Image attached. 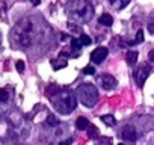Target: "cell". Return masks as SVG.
Here are the masks:
<instances>
[{
  "label": "cell",
  "instance_id": "7a4b0ae2",
  "mask_svg": "<svg viewBox=\"0 0 154 145\" xmlns=\"http://www.w3.org/2000/svg\"><path fill=\"white\" fill-rule=\"evenodd\" d=\"M50 101L54 106V109L62 115H69L77 106V98L74 92L68 88H60L59 92L50 97Z\"/></svg>",
  "mask_w": 154,
  "mask_h": 145
},
{
  "label": "cell",
  "instance_id": "30bf717a",
  "mask_svg": "<svg viewBox=\"0 0 154 145\" xmlns=\"http://www.w3.org/2000/svg\"><path fill=\"white\" fill-rule=\"evenodd\" d=\"M98 23L100 24H103V26H107V27H110L112 24H113V17L110 15V14H103V15H100V18H98Z\"/></svg>",
  "mask_w": 154,
  "mask_h": 145
},
{
  "label": "cell",
  "instance_id": "ffe728a7",
  "mask_svg": "<svg viewBox=\"0 0 154 145\" xmlns=\"http://www.w3.org/2000/svg\"><path fill=\"white\" fill-rule=\"evenodd\" d=\"M80 42H82V45H91L92 44V39L88 36V35H80Z\"/></svg>",
  "mask_w": 154,
  "mask_h": 145
},
{
  "label": "cell",
  "instance_id": "e0dca14e",
  "mask_svg": "<svg viewBox=\"0 0 154 145\" xmlns=\"http://www.w3.org/2000/svg\"><path fill=\"white\" fill-rule=\"evenodd\" d=\"M47 124L51 125V127H57V125H59V119H57L54 115H48V116H47Z\"/></svg>",
  "mask_w": 154,
  "mask_h": 145
},
{
  "label": "cell",
  "instance_id": "52a82bcc",
  "mask_svg": "<svg viewBox=\"0 0 154 145\" xmlns=\"http://www.w3.org/2000/svg\"><path fill=\"white\" fill-rule=\"evenodd\" d=\"M98 82H100V85H101L106 91H110V89H113V88L118 85V83H116V79H115L113 76H110V74H103V76H100Z\"/></svg>",
  "mask_w": 154,
  "mask_h": 145
},
{
  "label": "cell",
  "instance_id": "4316f807",
  "mask_svg": "<svg viewBox=\"0 0 154 145\" xmlns=\"http://www.w3.org/2000/svg\"><path fill=\"white\" fill-rule=\"evenodd\" d=\"M32 2V5H35V6H38L39 3H41V0H30Z\"/></svg>",
  "mask_w": 154,
  "mask_h": 145
},
{
  "label": "cell",
  "instance_id": "d6986e66",
  "mask_svg": "<svg viewBox=\"0 0 154 145\" xmlns=\"http://www.w3.org/2000/svg\"><path fill=\"white\" fill-rule=\"evenodd\" d=\"M8 100H9V94H8V91L5 88H2L0 89V103H5Z\"/></svg>",
  "mask_w": 154,
  "mask_h": 145
},
{
  "label": "cell",
  "instance_id": "cb8c5ba5",
  "mask_svg": "<svg viewBox=\"0 0 154 145\" xmlns=\"http://www.w3.org/2000/svg\"><path fill=\"white\" fill-rule=\"evenodd\" d=\"M110 143H112L110 137H101L100 139V145H110Z\"/></svg>",
  "mask_w": 154,
  "mask_h": 145
},
{
  "label": "cell",
  "instance_id": "f1b7e54d",
  "mask_svg": "<svg viewBox=\"0 0 154 145\" xmlns=\"http://www.w3.org/2000/svg\"><path fill=\"white\" fill-rule=\"evenodd\" d=\"M119 145H124V143H119Z\"/></svg>",
  "mask_w": 154,
  "mask_h": 145
},
{
  "label": "cell",
  "instance_id": "3957f363",
  "mask_svg": "<svg viewBox=\"0 0 154 145\" xmlns=\"http://www.w3.org/2000/svg\"><path fill=\"white\" fill-rule=\"evenodd\" d=\"M33 23L29 18H23L21 21L17 23L14 29V35L21 47H29L33 42Z\"/></svg>",
  "mask_w": 154,
  "mask_h": 145
},
{
  "label": "cell",
  "instance_id": "484cf974",
  "mask_svg": "<svg viewBox=\"0 0 154 145\" xmlns=\"http://www.w3.org/2000/svg\"><path fill=\"white\" fill-rule=\"evenodd\" d=\"M148 57H149V60H152V62H154V50H151V51H149Z\"/></svg>",
  "mask_w": 154,
  "mask_h": 145
},
{
  "label": "cell",
  "instance_id": "2e32d148",
  "mask_svg": "<svg viewBox=\"0 0 154 145\" xmlns=\"http://www.w3.org/2000/svg\"><path fill=\"white\" fill-rule=\"evenodd\" d=\"M86 130H88V134H89V137H92V139H95V137H98V128H97L95 125H92V124H89V127H88Z\"/></svg>",
  "mask_w": 154,
  "mask_h": 145
},
{
  "label": "cell",
  "instance_id": "4fadbf2b",
  "mask_svg": "<svg viewBox=\"0 0 154 145\" xmlns=\"http://www.w3.org/2000/svg\"><path fill=\"white\" fill-rule=\"evenodd\" d=\"M101 121H103L106 125H110V127L116 125V119H115V116H112V115H103V116H101Z\"/></svg>",
  "mask_w": 154,
  "mask_h": 145
},
{
  "label": "cell",
  "instance_id": "5b68a950",
  "mask_svg": "<svg viewBox=\"0 0 154 145\" xmlns=\"http://www.w3.org/2000/svg\"><path fill=\"white\" fill-rule=\"evenodd\" d=\"M149 71H151V68H149L148 65H142V66H139V68L133 72V77H134V80H136V83H137L139 86H143L146 77L149 76Z\"/></svg>",
  "mask_w": 154,
  "mask_h": 145
},
{
  "label": "cell",
  "instance_id": "5bb4252c",
  "mask_svg": "<svg viewBox=\"0 0 154 145\" xmlns=\"http://www.w3.org/2000/svg\"><path fill=\"white\" fill-rule=\"evenodd\" d=\"M59 91H60V86H59V85H50V86L45 89V94H47L48 98H50L51 95H54V94L59 92Z\"/></svg>",
  "mask_w": 154,
  "mask_h": 145
},
{
  "label": "cell",
  "instance_id": "277c9868",
  "mask_svg": "<svg viewBox=\"0 0 154 145\" xmlns=\"http://www.w3.org/2000/svg\"><path fill=\"white\" fill-rule=\"evenodd\" d=\"M77 97L80 103L86 107H94L95 103L98 101V89L92 83H82L77 88Z\"/></svg>",
  "mask_w": 154,
  "mask_h": 145
},
{
  "label": "cell",
  "instance_id": "ac0fdd59",
  "mask_svg": "<svg viewBox=\"0 0 154 145\" xmlns=\"http://www.w3.org/2000/svg\"><path fill=\"white\" fill-rule=\"evenodd\" d=\"M71 48L72 50H80L82 48V42H80L79 38H72L71 39Z\"/></svg>",
  "mask_w": 154,
  "mask_h": 145
},
{
  "label": "cell",
  "instance_id": "8fae6325",
  "mask_svg": "<svg viewBox=\"0 0 154 145\" xmlns=\"http://www.w3.org/2000/svg\"><path fill=\"white\" fill-rule=\"evenodd\" d=\"M89 121H88V118H85V116H79L77 118V121H75V127L79 128V130H86L88 127H89Z\"/></svg>",
  "mask_w": 154,
  "mask_h": 145
},
{
  "label": "cell",
  "instance_id": "603a6c76",
  "mask_svg": "<svg viewBox=\"0 0 154 145\" xmlns=\"http://www.w3.org/2000/svg\"><path fill=\"white\" fill-rule=\"evenodd\" d=\"M148 30L154 35V14L151 15V18H149V23H148Z\"/></svg>",
  "mask_w": 154,
  "mask_h": 145
},
{
  "label": "cell",
  "instance_id": "9a60e30c",
  "mask_svg": "<svg viewBox=\"0 0 154 145\" xmlns=\"http://www.w3.org/2000/svg\"><path fill=\"white\" fill-rule=\"evenodd\" d=\"M142 41H143V30L140 29V30H137L136 38H134L133 41H130V45H136V44H139V42H142Z\"/></svg>",
  "mask_w": 154,
  "mask_h": 145
},
{
  "label": "cell",
  "instance_id": "6da1fadb",
  "mask_svg": "<svg viewBox=\"0 0 154 145\" xmlns=\"http://www.w3.org/2000/svg\"><path fill=\"white\" fill-rule=\"evenodd\" d=\"M66 12L72 21L83 24L92 20L94 17V6L89 0H68Z\"/></svg>",
  "mask_w": 154,
  "mask_h": 145
},
{
  "label": "cell",
  "instance_id": "d4e9b609",
  "mask_svg": "<svg viewBox=\"0 0 154 145\" xmlns=\"http://www.w3.org/2000/svg\"><path fill=\"white\" fill-rule=\"evenodd\" d=\"M72 143V137H68L66 140H62V142H59V145H71Z\"/></svg>",
  "mask_w": 154,
  "mask_h": 145
},
{
  "label": "cell",
  "instance_id": "7402d4cb",
  "mask_svg": "<svg viewBox=\"0 0 154 145\" xmlns=\"http://www.w3.org/2000/svg\"><path fill=\"white\" fill-rule=\"evenodd\" d=\"M15 66H17V71H18V72H23L24 68H26V65H24L23 60H17V65H15Z\"/></svg>",
  "mask_w": 154,
  "mask_h": 145
},
{
  "label": "cell",
  "instance_id": "9c48e42d",
  "mask_svg": "<svg viewBox=\"0 0 154 145\" xmlns=\"http://www.w3.org/2000/svg\"><path fill=\"white\" fill-rule=\"evenodd\" d=\"M109 3L113 9H124L128 3H130V0H109Z\"/></svg>",
  "mask_w": 154,
  "mask_h": 145
},
{
  "label": "cell",
  "instance_id": "44dd1931",
  "mask_svg": "<svg viewBox=\"0 0 154 145\" xmlns=\"http://www.w3.org/2000/svg\"><path fill=\"white\" fill-rule=\"evenodd\" d=\"M83 74H86V76H92V74H95V68L94 66H85L83 68Z\"/></svg>",
  "mask_w": 154,
  "mask_h": 145
},
{
  "label": "cell",
  "instance_id": "83f0119b",
  "mask_svg": "<svg viewBox=\"0 0 154 145\" xmlns=\"http://www.w3.org/2000/svg\"><path fill=\"white\" fill-rule=\"evenodd\" d=\"M60 39H62V41H65V39H66V35H65V33H62V35H60Z\"/></svg>",
  "mask_w": 154,
  "mask_h": 145
},
{
  "label": "cell",
  "instance_id": "7c38bea8",
  "mask_svg": "<svg viewBox=\"0 0 154 145\" xmlns=\"http://www.w3.org/2000/svg\"><path fill=\"white\" fill-rule=\"evenodd\" d=\"M125 60H127L128 65H134V63L137 62V51H134V50L127 51V54H125Z\"/></svg>",
  "mask_w": 154,
  "mask_h": 145
},
{
  "label": "cell",
  "instance_id": "8992f818",
  "mask_svg": "<svg viewBox=\"0 0 154 145\" xmlns=\"http://www.w3.org/2000/svg\"><path fill=\"white\" fill-rule=\"evenodd\" d=\"M121 136H122L124 140L134 142V140L137 139V131H136V128H134L131 124H127V125L122 127V130H121Z\"/></svg>",
  "mask_w": 154,
  "mask_h": 145
},
{
  "label": "cell",
  "instance_id": "ba28073f",
  "mask_svg": "<svg viewBox=\"0 0 154 145\" xmlns=\"http://www.w3.org/2000/svg\"><path fill=\"white\" fill-rule=\"evenodd\" d=\"M107 53H109V50H107L106 47H98V48H95V50L91 53V60H92L94 63H101V62L106 59Z\"/></svg>",
  "mask_w": 154,
  "mask_h": 145
}]
</instances>
